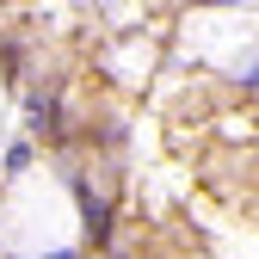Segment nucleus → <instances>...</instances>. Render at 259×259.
<instances>
[{
  "mask_svg": "<svg viewBox=\"0 0 259 259\" xmlns=\"http://www.w3.org/2000/svg\"><path fill=\"white\" fill-rule=\"evenodd\" d=\"M253 80H259V74H253Z\"/></svg>",
  "mask_w": 259,
  "mask_h": 259,
  "instance_id": "f257e3e1",
  "label": "nucleus"
}]
</instances>
